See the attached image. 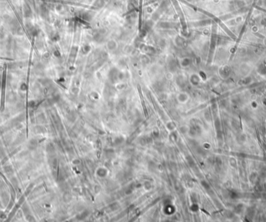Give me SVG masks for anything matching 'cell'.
Wrapping results in <instances>:
<instances>
[{"mask_svg": "<svg viewBox=\"0 0 266 222\" xmlns=\"http://www.w3.org/2000/svg\"><path fill=\"white\" fill-rule=\"evenodd\" d=\"M264 44H265V45H266V38H265L264 39Z\"/></svg>", "mask_w": 266, "mask_h": 222, "instance_id": "obj_1", "label": "cell"}]
</instances>
